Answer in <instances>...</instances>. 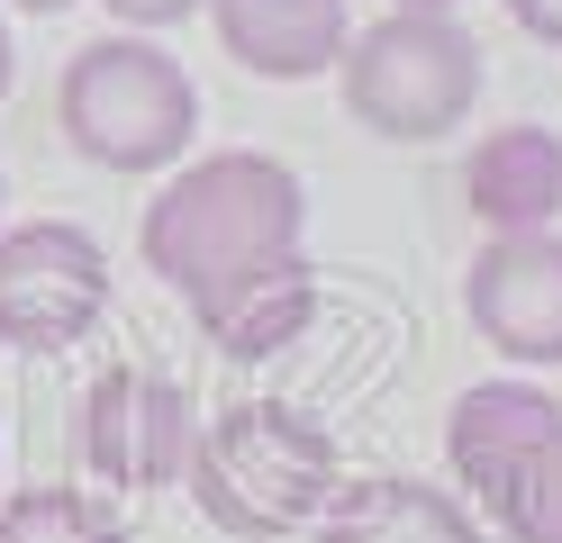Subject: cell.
<instances>
[{
  "mask_svg": "<svg viewBox=\"0 0 562 543\" xmlns=\"http://www.w3.org/2000/svg\"><path fill=\"white\" fill-rule=\"evenodd\" d=\"M110 317V253L74 217H19L0 227V344L64 353Z\"/></svg>",
  "mask_w": 562,
  "mask_h": 543,
  "instance_id": "5b68a950",
  "label": "cell"
},
{
  "mask_svg": "<svg viewBox=\"0 0 562 543\" xmlns=\"http://www.w3.org/2000/svg\"><path fill=\"white\" fill-rule=\"evenodd\" d=\"M0 200H10V191H0Z\"/></svg>",
  "mask_w": 562,
  "mask_h": 543,
  "instance_id": "ffe728a7",
  "label": "cell"
},
{
  "mask_svg": "<svg viewBox=\"0 0 562 543\" xmlns=\"http://www.w3.org/2000/svg\"><path fill=\"white\" fill-rule=\"evenodd\" d=\"M209 27H218L227 64L263 72V82H318L355 36V0H209Z\"/></svg>",
  "mask_w": 562,
  "mask_h": 543,
  "instance_id": "ba28073f",
  "label": "cell"
},
{
  "mask_svg": "<svg viewBox=\"0 0 562 543\" xmlns=\"http://www.w3.org/2000/svg\"><path fill=\"white\" fill-rule=\"evenodd\" d=\"M119 27H136V36H155V27H182L191 10H209V0H100Z\"/></svg>",
  "mask_w": 562,
  "mask_h": 543,
  "instance_id": "5bb4252c",
  "label": "cell"
},
{
  "mask_svg": "<svg viewBox=\"0 0 562 543\" xmlns=\"http://www.w3.org/2000/svg\"><path fill=\"white\" fill-rule=\"evenodd\" d=\"M481 517L499 525L508 543H562V417L499 471V489H490Z\"/></svg>",
  "mask_w": 562,
  "mask_h": 543,
  "instance_id": "7c38bea8",
  "label": "cell"
},
{
  "mask_svg": "<svg viewBox=\"0 0 562 543\" xmlns=\"http://www.w3.org/2000/svg\"><path fill=\"white\" fill-rule=\"evenodd\" d=\"M55 127L100 172H172L200 136V91H191L182 55H164L136 27H110L64 64Z\"/></svg>",
  "mask_w": 562,
  "mask_h": 543,
  "instance_id": "3957f363",
  "label": "cell"
},
{
  "mask_svg": "<svg viewBox=\"0 0 562 543\" xmlns=\"http://www.w3.org/2000/svg\"><path fill=\"white\" fill-rule=\"evenodd\" d=\"M463 208L481 217L490 236H536L562 217V136L517 118V127H490L472 155H463Z\"/></svg>",
  "mask_w": 562,
  "mask_h": 543,
  "instance_id": "9c48e42d",
  "label": "cell"
},
{
  "mask_svg": "<svg viewBox=\"0 0 562 543\" xmlns=\"http://www.w3.org/2000/svg\"><path fill=\"white\" fill-rule=\"evenodd\" d=\"M463 317L490 353L526 362V372L562 362V236H490L463 272Z\"/></svg>",
  "mask_w": 562,
  "mask_h": 543,
  "instance_id": "52a82bcc",
  "label": "cell"
},
{
  "mask_svg": "<svg viewBox=\"0 0 562 543\" xmlns=\"http://www.w3.org/2000/svg\"><path fill=\"white\" fill-rule=\"evenodd\" d=\"M562 417V398L536 389V381H472L463 398H453V417H445V471H453V489H472V507H490V489H499V471L536 444V434Z\"/></svg>",
  "mask_w": 562,
  "mask_h": 543,
  "instance_id": "8fae6325",
  "label": "cell"
},
{
  "mask_svg": "<svg viewBox=\"0 0 562 543\" xmlns=\"http://www.w3.org/2000/svg\"><path fill=\"white\" fill-rule=\"evenodd\" d=\"M0 498H10V480H0Z\"/></svg>",
  "mask_w": 562,
  "mask_h": 543,
  "instance_id": "d6986e66",
  "label": "cell"
},
{
  "mask_svg": "<svg viewBox=\"0 0 562 543\" xmlns=\"http://www.w3.org/2000/svg\"><path fill=\"white\" fill-rule=\"evenodd\" d=\"M345 118L381 145H436L472 118L481 100V46L463 10H391L345 36L336 55Z\"/></svg>",
  "mask_w": 562,
  "mask_h": 543,
  "instance_id": "277c9868",
  "label": "cell"
},
{
  "mask_svg": "<svg viewBox=\"0 0 562 543\" xmlns=\"http://www.w3.org/2000/svg\"><path fill=\"white\" fill-rule=\"evenodd\" d=\"M10 82H19V46H10V19H0V100H10Z\"/></svg>",
  "mask_w": 562,
  "mask_h": 543,
  "instance_id": "2e32d148",
  "label": "cell"
},
{
  "mask_svg": "<svg viewBox=\"0 0 562 543\" xmlns=\"http://www.w3.org/2000/svg\"><path fill=\"white\" fill-rule=\"evenodd\" d=\"M517 19V36H536V46H562V0H499Z\"/></svg>",
  "mask_w": 562,
  "mask_h": 543,
  "instance_id": "9a60e30c",
  "label": "cell"
},
{
  "mask_svg": "<svg viewBox=\"0 0 562 543\" xmlns=\"http://www.w3.org/2000/svg\"><path fill=\"white\" fill-rule=\"evenodd\" d=\"M318 543H490L463 489L417 480V471H363L318 517Z\"/></svg>",
  "mask_w": 562,
  "mask_h": 543,
  "instance_id": "30bf717a",
  "label": "cell"
},
{
  "mask_svg": "<svg viewBox=\"0 0 562 543\" xmlns=\"http://www.w3.org/2000/svg\"><path fill=\"white\" fill-rule=\"evenodd\" d=\"M74 417H82V471L100 489H182L200 408H191V389L172 372H155V362H110V372H91Z\"/></svg>",
  "mask_w": 562,
  "mask_h": 543,
  "instance_id": "8992f818",
  "label": "cell"
},
{
  "mask_svg": "<svg viewBox=\"0 0 562 543\" xmlns=\"http://www.w3.org/2000/svg\"><path fill=\"white\" fill-rule=\"evenodd\" d=\"M391 10H463V0H391Z\"/></svg>",
  "mask_w": 562,
  "mask_h": 543,
  "instance_id": "ac0fdd59",
  "label": "cell"
},
{
  "mask_svg": "<svg viewBox=\"0 0 562 543\" xmlns=\"http://www.w3.org/2000/svg\"><path fill=\"white\" fill-rule=\"evenodd\" d=\"M0 543H127V525L100 507L91 489H10L0 498Z\"/></svg>",
  "mask_w": 562,
  "mask_h": 543,
  "instance_id": "4fadbf2b",
  "label": "cell"
},
{
  "mask_svg": "<svg viewBox=\"0 0 562 543\" xmlns=\"http://www.w3.org/2000/svg\"><path fill=\"white\" fill-rule=\"evenodd\" d=\"M10 10H27V19H55V10H74V0H10Z\"/></svg>",
  "mask_w": 562,
  "mask_h": 543,
  "instance_id": "e0dca14e",
  "label": "cell"
},
{
  "mask_svg": "<svg viewBox=\"0 0 562 543\" xmlns=\"http://www.w3.org/2000/svg\"><path fill=\"white\" fill-rule=\"evenodd\" d=\"M308 191L281 155H255V145H227V155H200L146 200V227H136V253L146 272L182 299L191 317L245 299L281 272L308 263Z\"/></svg>",
  "mask_w": 562,
  "mask_h": 543,
  "instance_id": "6da1fadb",
  "label": "cell"
},
{
  "mask_svg": "<svg viewBox=\"0 0 562 543\" xmlns=\"http://www.w3.org/2000/svg\"><path fill=\"white\" fill-rule=\"evenodd\" d=\"M191 507L236 543H291L327 517V498L345 489V453L336 434L291 408V398H236V408L200 417L191 434V471H182Z\"/></svg>",
  "mask_w": 562,
  "mask_h": 543,
  "instance_id": "7a4b0ae2",
  "label": "cell"
}]
</instances>
